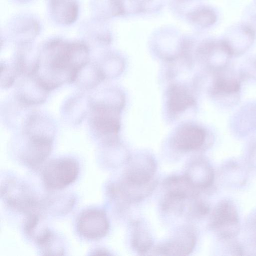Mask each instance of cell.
<instances>
[{"label": "cell", "instance_id": "6da1fadb", "mask_svg": "<svg viewBox=\"0 0 256 256\" xmlns=\"http://www.w3.org/2000/svg\"><path fill=\"white\" fill-rule=\"evenodd\" d=\"M212 72L208 89L211 97L222 108L235 106L240 99L242 83L237 70L228 66Z\"/></svg>", "mask_w": 256, "mask_h": 256}, {"label": "cell", "instance_id": "7a4b0ae2", "mask_svg": "<svg viewBox=\"0 0 256 256\" xmlns=\"http://www.w3.org/2000/svg\"><path fill=\"white\" fill-rule=\"evenodd\" d=\"M79 174L78 162L71 158H57L50 162L42 172L45 186L50 190H59L72 184Z\"/></svg>", "mask_w": 256, "mask_h": 256}, {"label": "cell", "instance_id": "3957f363", "mask_svg": "<svg viewBox=\"0 0 256 256\" xmlns=\"http://www.w3.org/2000/svg\"><path fill=\"white\" fill-rule=\"evenodd\" d=\"M156 169V162L152 156H136L128 160L122 180L136 186H148L154 182Z\"/></svg>", "mask_w": 256, "mask_h": 256}, {"label": "cell", "instance_id": "277c9868", "mask_svg": "<svg viewBox=\"0 0 256 256\" xmlns=\"http://www.w3.org/2000/svg\"><path fill=\"white\" fill-rule=\"evenodd\" d=\"M196 243L193 229L188 226H182L170 240L154 248L152 252L156 255L186 256L192 252Z\"/></svg>", "mask_w": 256, "mask_h": 256}, {"label": "cell", "instance_id": "5b68a950", "mask_svg": "<svg viewBox=\"0 0 256 256\" xmlns=\"http://www.w3.org/2000/svg\"><path fill=\"white\" fill-rule=\"evenodd\" d=\"M76 228L80 234L89 240L104 236L108 232L110 224L104 211L99 209L87 210L78 218Z\"/></svg>", "mask_w": 256, "mask_h": 256}, {"label": "cell", "instance_id": "8992f818", "mask_svg": "<svg viewBox=\"0 0 256 256\" xmlns=\"http://www.w3.org/2000/svg\"><path fill=\"white\" fill-rule=\"evenodd\" d=\"M210 218V226L222 238H228L236 235L238 230V215L230 202H220L214 208Z\"/></svg>", "mask_w": 256, "mask_h": 256}, {"label": "cell", "instance_id": "52a82bcc", "mask_svg": "<svg viewBox=\"0 0 256 256\" xmlns=\"http://www.w3.org/2000/svg\"><path fill=\"white\" fill-rule=\"evenodd\" d=\"M28 142L21 155L24 163L34 167L40 164L49 156L52 149V139L46 134L27 132Z\"/></svg>", "mask_w": 256, "mask_h": 256}, {"label": "cell", "instance_id": "ba28073f", "mask_svg": "<svg viewBox=\"0 0 256 256\" xmlns=\"http://www.w3.org/2000/svg\"><path fill=\"white\" fill-rule=\"evenodd\" d=\"M229 127L234 134L239 136L256 132V100L248 102L241 106L231 116Z\"/></svg>", "mask_w": 256, "mask_h": 256}, {"label": "cell", "instance_id": "9c48e42d", "mask_svg": "<svg viewBox=\"0 0 256 256\" xmlns=\"http://www.w3.org/2000/svg\"><path fill=\"white\" fill-rule=\"evenodd\" d=\"M28 192L24 186L12 180L2 188V194H4V198L9 206L30 216L34 214L32 213V210L34 212V209L37 208L38 203L27 192Z\"/></svg>", "mask_w": 256, "mask_h": 256}, {"label": "cell", "instance_id": "30bf717a", "mask_svg": "<svg viewBox=\"0 0 256 256\" xmlns=\"http://www.w3.org/2000/svg\"><path fill=\"white\" fill-rule=\"evenodd\" d=\"M162 186L166 192L164 198L179 202L196 199L200 191L184 174L168 176L164 180Z\"/></svg>", "mask_w": 256, "mask_h": 256}, {"label": "cell", "instance_id": "8fae6325", "mask_svg": "<svg viewBox=\"0 0 256 256\" xmlns=\"http://www.w3.org/2000/svg\"><path fill=\"white\" fill-rule=\"evenodd\" d=\"M201 52L207 66L212 72L229 66L230 60L233 57L223 40L206 43L202 46Z\"/></svg>", "mask_w": 256, "mask_h": 256}, {"label": "cell", "instance_id": "7c38bea8", "mask_svg": "<svg viewBox=\"0 0 256 256\" xmlns=\"http://www.w3.org/2000/svg\"><path fill=\"white\" fill-rule=\"evenodd\" d=\"M208 133L203 128L194 125L183 126L176 131L174 144L180 150L188 152L198 150L204 144Z\"/></svg>", "mask_w": 256, "mask_h": 256}, {"label": "cell", "instance_id": "4fadbf2b", "mask_svg": "<svg viewBox=\"0 0 256 256\" xmlns=\"http://www.w3.org/2000/svg\"><path fill=\"white\" fill-rule=\"evenodd\" d=\"M92 126L102 134H113L119 129L116 110L111 106L100 104L93 107Z\"/></svg>", "mask_w": 256, "mask_h": 256}, {"label": "cell", "instance_id": "5bb4252c", "mask_svg": "<svg viewBox=\"0 0 256 256\" xmlns=\"http://www.w3.org/2000/svg\"><path fill=\"white\" fill-rule=\"evenodd\" d=\"M184 175L197 189L208 188L212 183L214 172L208 163L201 158L192 160L188 165Z\"/></svg>", "mask_w": 256, "mask_h": 256}, {"label": "cell", "instance_id": "9a60e30c", "mask_svg": "<svg viewBox=\"0 0 256 256\" xmlns=\"http://www.w3.org/2000/svg\"><path fill=\"white\" fill-rule=\"evenodd\" d=\"M236 30L223 40L232 56H239L244 54L252 46L254 38V30L248 26L244 24Z\"/></svg>", "mask_w": 256, "mask_h": 256}, {"label": "cell", "instance_id": "2e32d148", "mask_svg": "<svg viewBox=\"0 0 256 256\" xmlns=\"http://www.w3.org/2000/svg\"><path fill=\"white\" fill-rule=\"evenodd\" d=\"M132 226L130 242L132 248L142 254L148 252L152 249L153 244L150 234L140 221L134 222Z\"/></svg>", "mask_w": 256, "mask_h": 256}, {"label": "cell", "instance_id": "e0dca14e", "mask_svg": "<svg viewBox=\"0 0 256 256\" xmlns=\"http://www.w3.org/2000/svg\"><path fill=\"white\" fill-rule=\"evenodd\" d=\"M168 103L171 110L180 112L192 105L194 99L184 87L176 85L172 86L168 91Z\"/></svg>", "mask_w": 256, "mask_h": 256}, {"label": "cell", "instance_id": "ac0fdd59", "mask_svg": "<svg viewBox=\"0 0 256 256\" xmlns=\"http://www.w3.org/2000/svg\"><path fill=\"white\" fill-rule=\"evenodd\" d=\"M237 71L242 82H256V56H250L244 60Z\"/></svg>", "mask_w": 256, "mask_h": 256}, {"label": "cell", "instance_id": "d6986e66", "mask_svg": "<svg viewBox=\"0 0 256 256\" xmlns=\"http://www.w3.org/2000/svg\"><path fill=\"white\" fill-rule=\"evenodd\" d=\"M192 18L194 21L203 26L212 24L216 20V16L214 12L208 8L202 9L194 12L192 16Z\"/></svg>", "mask_w": 256, "mask_h": 256}, {"label": "cell", "instance_id": "ffe728a7", "mask_svg": "<svg viewBox=\"0 0 256 256\" xmlns=\"http://www.w3.org/2000/svg\"><path fill=\"white\" fill-rule=\"evenodd\" d=\"M208 212L209 207L208 204L200 200L195 201L190 208V213L194 216H202Z\"/></svg>", "mask_w": 256, "mask_h": 256}, {"label": "cell", "instance_id": "44dd1931", "mask_svg": "<svg viewBox=\"0 0 256 256\" xmlns=\"http://www.w3.org/2000/svg\"><path fill=\"white\" fill-rule=\"evenodd\" d=\"M96 254H102V255H110V254L108 253V252L105 250H98L96 251Z\"/></svg>", "mask_w": 256, "mask_h": 256}]
</instances>
